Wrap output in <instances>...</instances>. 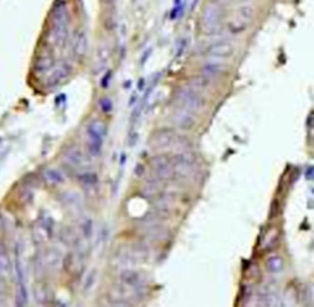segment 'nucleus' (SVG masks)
I'll return each instance as SVG.
<instances>
[{"mask_svg":"<svg viewBox=\"0 0 314 307\" xmlns=\"http://www.w3.org/2000/svg\"><path fill=\"white\" fill-rule=\"evenodd\" d=\"M110 54H111V49H110L108 43H100V46L97 48V53H96V59H94V73L96 74L102 73L103 70H107Z\"/></svg>","mask_w":314,"mask_h":307,"instance_id":"nucleus-20","label":"nucleus"},{"mask_svg":"<svg viewBox=\"0 0 314 307\" xmlns=\"http://www.w3.org/2000/svg\"><path fill=\"white\" fill-rule=\"evenodd\" d=\"M119 281L123 283V284H127V286H130V287H133V289H137V290H140V292H142V289H143V278H142V275H140L137 270H134V269L120 270V272H119Z\"/></svg>","mask_w":314,"mask_h":307,"instance_id":"nucleus-19","label":"nucleus"},{"mask_svg":"<svg viewBox=\"0 0 314 307\" xmlns=\"http://www.w3.org/2000/svg\"><path fill=\"white\" fill-rule=\"evenodd\" d=\"M107 2H108V4H114V2H116V0H107Z\"/></svg>","mask_w":314,"mask_h":307,"instance_id":"nucleus-31","label":"nucleus"},{"mask_svg":"<svg viewBox=\"0 0 314 307\" xmlns=\"http://www.w3.org/2000/svg\"><path fill=\"white\" fill-rule=\"evenodd\" d=\"M62 159H64V165L68 170L74 172V176L80 172L92 170V162H91L89 153L80 147H70V148L64 150Z\"/></svg>","mask_w":314,"mask_h":307,"instance_id":"nucleus-2","label":"nucleus"},{"mask_svg":"<svg viewBox=\"0 0 314 307\" xmlns=\"http://www.w3.org/2000/svg\"><path fill=\"white\" fill-rule=\"evenodd\" d=\"M73 73V68L68 62H60L59 65H56L49 71V74L45 79V85L46 88H56L59 85H62Z\"/></svg>","mask_w":314,"mask_h":307,"instance_id":"nucleus-8","label":"nucleus"},{"mask_svg":"<svg viewBox=\"0 0 314 307\" xmlns=\"http://www.w3.org/2000/svg\"><path fill=\"white\" fill-rule=\"evenodd\" d=\"M42 179L43 182L51 187V188H57V187H62L65 182H67V175L62 169L59 167H48L43 170L42 173Z\"/></svg>","mask_w":314,"mask_h":307,"instance_id":"nucleus-13","label":"nucleus"},{"mask_svg":"<svg viewBox=\"0 0 314 307\" xmlns=\"http://www.w3.org/2000/svg\"><path fill=\"white\" fill-rule=\"evenodd\" d=\"M111 77H113V73H111V71H108L107 74H105V77L102 79V88H103V90H107V88L110 87Z\"/></svg>","mask_w":314,"mask_h":307,"instance_id":"nucleus-30","label":"nucleus"},{"mask_svg":"<svg viewBox=\"0 0 314 307\" xmlns=\"http://www.w3.org/2000/svg\"><path fill=\"white\" fill-rule=\"evenodd\" d=\"M86 151L89 156H100L103 141L107 136V125L100 119H91L86 125Z\"/></svg>","mask_w":314,"mask_h":307,"instance_id":"nucleus-3","label":"nucleus"},{"mask_svg":"<svg viewBox=\"0 0 314 307\" xmlns=\"http://www.w3.org/2000/svg\"><path fill=\"white\" fill-rule=\"evenodd\" d=\"M136 264L134 258H133V253L130 250V247H120L114 252L113 255V266L116 269L120 270H127V269H133V266Z\"/></svg>","mask_w":314,"mask_h":307,"instance_id":"nucleus-14","label":"nucleus"},{"mask_svg":"<svg viewBox=\"0 0 314 307\" xmlns=\"http://www.w3.org/2000/svg\"><path fill=\"white\" fill-rule=\"evenodd\" d=\"M54 233V224L49 218H42L34 227H33V241L36 245H43Z\"/></svg>","mask_w":314,"mask_h":307,"instance_id":"nucleus-11","label":"nucleus"},{"mask_svg":"<svg viewBox=\"0 0 314 307\" xmlns=\"http://www.w3.org/2000/svg\"><path fill=\"white\" fill-rule=\"evenodd\" d=\"M54 67H56V65H54V56H52L49 51H46V53L37 56L33 70H34V73H36L37 76H48L49 71L54 68Z\"/></svg>","mask_w":314,"mask_h":307,"instance_id":"nucleus-18","label":"nucleus"},{"mask_svg":"<svg viewBox=\"0 0 314 307\" xmlns=\"http://www.w3.org/2000/svg\"><path fill=\"white\" fill-rule=\"evenodd\" d=\"M140 295H142L140 290L133 289V287H130V286H127V284L117 281V283L111 287V290H110V296H108V298H110V299H116V301L133 302V301L139 299Z\"/></svg>","mask_w":314,"mask_h":307,"instance_id":"nucleus-9","label":"nucleus"},{"mask_svg":"<svg viewBox=\"0 0 314 307\" xmlns=\"http://www.w3.org/2000/svg\"><path fill=\"white\" fill-rule=\"evenodd\" d=\"M13 273V261L5 245L0 244V276L7 278Z\"/></svg>","mask_w":314,"mask_h":307,"instance_id":"nucleus-22","label":"nucleus"},{"mask_svg":"<svg viewBox=\"0 0 314 307\" xmlns=\"http://www.w3.org/2000/svg\"><path fill=\"white\" fill-rule=\"evenodd\" d=\"M265 267H267V270H268L271 275H279V273H282L284 269H285V261H284V258L280 257V255L273 253V255H270V257L267 258Z\"/></svg>","mask_w":314,"mask_h":307,"instance_id":"nucleus-23","label":"nucleus"},{"mask_svg":"<svg viewBox=\"0 0 314 307\" xmlns=\"http://www.w3.org/2000/svg\"><path fill=\"white\" fill-rule=\"evenodd\" d=\"M279 241V230L277 229H270L268 233L264 236V242H262V247H264L265 250H271Z\"/></svg>","mask_w":314,"mask_h":307,"instance_id":"nucleus-26","label":"nucleus"},{"mask_svg":"<svg viewBox=\"0 0 314 307\" xmlns=\"http://www.w3.org/2000/svg\"><path fill=\"white\" fill-rule=\"evenodd\" d=\"M211 83H213V80H209V79H206L205 76L200 74V76H196L194 79L190 80V88H193V90L202 93L203 90H206Z\"/></svg>","mask_w":314,"mask_h":307,"instance_id":"nucleus-27","label":"nucleus"},{"mask_svg":"<svg viewBox=\"0 0 314 307\" xmlns=\"http://www.w3.org/2000/svg\"><path fill=\"white\" fill-rule=\"evenodd\" d=\"M256 14V8L253 4H242L233 14V17L228 22V30L233 34H239L242 31H245L249 23L253 22Z\"/></svg>","mask_w":314,"mask_h":307,"instance_id":"nucleus-6","label":"nucleus"},{"mask_svg":"<svg viewBox=\"0 0 314 307\" xmlns=\"http://www.w3.org/2000/svg\"><path fill=\"white\" fill-rule=\"evenodd\" d=\"M48 42L54 48H64L68 42V23H51Z\"/></svg>","mask_w":314,"mask_h":307,"instance_id":"nucleus-12","label":"nucleus"},{"mask_svg":"<svg viewBox=\"0 0 314 307\" xmlns=\"http://www.w3.org/2000/svg\"><path fill=\"white\" fill-rule=\"evenodd\" d=\"M40 261L45 267V270H49V272H54L57 269H60L64 266V260L65 257L64 255L54 248V247H49V248H45L42 253H40Z\"/></svg>","mask_w":314,"mask_h":307,"instance_id":"nucleus-10","label":"nucleus"},{"mask_svg":"<svg viewBox=\"0 0 314 307\" xmlns=\"http://www.w3.org/2000/svg\"><path fill=\"white\" fill-rule=\"evenodd\" d=\"M94 232V224L89 218H83L80 221V238L83 239H89L91 235Z\"/></svg>","mask_w":314,"mask_h":307,"instance_id":"nucleus-28","label":"nucleus"},{"mask_svg":"<svg viewBox=\"0 0 314 307\" xmlns=\"http://www.w3.org/2000/svg\"><path fill=\"white\" fill-rule=\"evenodd\" d=\"M149 145H151V148H154L155 151L159 150L161 153H167L170 150H173V151H190L191 142L188 141L186 136L179 134L173 128H162V130H157L151 136Z\"/></svg>","mask_w":314,"mask_h":307,"instance_id":"nucleus-1","label":"nucleus"},{"mask_svg":"<svg viewBox=\"0 0 314 307\" xmlns=\"http://www.w3.org/2000/svg\"><path fill=\"white\" fill-rule=\"evenodd\" d=\"M99 105H100V110L105 115H110L113 111V100L110 97H102L100 102H99Z\"/></svg>","mask_w":314,"mask_h":307,"instance_id":"nucleus-29","label":"nucleus"},{"mask_svg":"<svg viewBox=\"0 0 314 307\" xmlns=\"http://www.w3.org/2000/svg\"><path fill=\"white\" fill-rule=\"evenodd\" d=\"M228 67L222 62V61H214V59H209L208 62L203 64L202 70H200V74L205 76L206 79L209 80H214L221 76H224L227 73Z\"/></svg>","mask_w":314,"mask_h":307,"instance_id":"nucleus-16","label":"nucleus"},{"mask_svg":"<svg viewBox=\"0 0 314 307\" xmlns=\"http://www.w3.org/2000/svg\"><path fill=\"white\" fill-rule=\"evenodd\" d=\"M34 295H36V299L40 302V304H48L51 301V290L48 287V284L45 283H39L34 289Z\"/></svg>","mask_w":314,"mask_h":307,"instance_id":"nucleus-25","label":"nucleus"},{"mask_svg":"<svg viewBox=\"0 0 314 307\" xmlns=\"http://www.w3.org/2000/svg\"><path fill=\"white\" fill-rule=\"evenodd\" d=\"M60 201L65 207H68L70 210H76V209H80L82 207V196L76 191H64L60 194Z\"/></svg>","mask_w":314,"mask_h":307,"instance_id":"nucleus-24","label":"nucleus"},{"mask_svg":"<svg viewBox=\"0 0 314 307\" xmlns=\"http://www.w3.org/2000/svg\"><path fill=\"white\" fill-rule=\"evenodd\" d=\"M71 53L76 59H82L88 53V36L85 30L76 31L73 36V45H71Z\"/></svg>","mask_w":314,"mask_h":307,"instance_id":"nucleus-17","label":"nucleus"},{"mask_svg":"<svg viewBox=\"0 0 314 307\" xmlns=\"http://www.w3.org/2000/svg\"><path fill=\"white\" fill-rule=\"evenodd\" d=\"M0 239H2V229H0Z\"/></svg>","mask_w":314,"mask_h":307,"instance_id":"nucleus-32","label":"nucleus"},{"mask_svg":"<svg viewBox=\"0 0 314 307\" xmlns=\"http://www.w3.org/2000/svg\"><path fill=\"white\" fill-rule=\"evenodd\" d=\"M176 100H177V104H179L180 108L188 110L193 115L200 113L205 108V104H206L202 93H199V91H196L190 87L179 88L176 91Z\"/></svg>","mask_w":314,"mask_h":307,"instance_id":"nucleus-5","label":"nucleus"},{"mask_svg":"<svg viewBox=\"0 0 314 307\" xmlns=\"http://www.w3.org/2000/svg\"><path fill=\"white\" fill-rule=\"evenodd\" d=\"M173 124L182 130V131H190L196 127V118L193 113H190L188 110H183V108H177L174 113H173V118H171Z\"/></svg>","mask_w":314,"mask_h":307,"instance_id":"nucleus-15","label":"nucleus"},{"mask_svg":"<svg viewBox=\"0 0 314 307\" xmlns=\"http://www.w3.org/2000/svg\"><path fill=\"white\" fill-rule=\"evenodd\" d=\"M76 179L79 181V184L85 188V190H96V187L99 185V176L96 172L92 170H86V172H80L76 175Z\"/></svg>","mask_w":314,"mask_h":307,"instance_id":"nucleus-21","label":"nucleus"},{"mask_svg":"<svg viewBox=\"0 0 314 307\" xmlns=\"http://www.w3.org/2000/svg\"><path fill=\"white\" fill-rule=\"evenodd\" d=\"M200 31L205 36H214L221 31V25H222V10L221 5L216 2H211L205 5L202 14H200Z\"/></svg>","mask_w":314,"mask_h":307,"instance_id":"nucleus-4","label":"nucleus"},{"mask_svg":"<svg viewBox=\"0 0 314 307\" xmlns=\"http://www.w3.org/2000/svg\"><path fill=\"white\" fill-rule=\"evenodd\" d=\"M236 51V46L234 43H231L230 40H217L214 43L209 45L206 49H205V54L209 58V59H214V61H224V59H228L234 54Z\"/></svg>","mask_w":314,"mask_h":307,"instance_id":"nucleus-7","label":"nucleus"}]
</instances>
